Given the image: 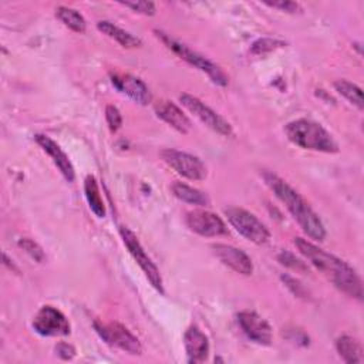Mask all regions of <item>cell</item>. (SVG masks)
I'll list each match as a JSON object with an SVG mask.
<instances>
[{
	"mask_svg": "<svg viewBox=\"0 0 364 364\" xmlns=\"http://www.w3.org/2000/svg\"><path fill=\"white\" fill-rule=\"evenodd\" d=\"M294 245L299 252L307 260H310V263L318 269L337 289L358 300L363 297L361 280L354 269L350 267L346 262L331 253H327L306 239L296 237Z\"/></svg>",
	"mask_w": 364,
	"mask_h": 364,
	"instance_id": "6da1fadb",
	"label": "cell"
},
{
	"mask_svg": "<svg viewBox=\"0 0 364 364\" xmlns=\"http://www.w3.org/2000/svg\"><path fill=\"white\" fill-rule=\"evenodd\" d=\"M266 185L273 191L277 199L287 208L294 220L303 229V232L314 239L323 240L326 237V229L318 215L309 206V203L282 178L272 172L263 173Z\"/></svg>",
	"mask_w": 364,
	"mask_h": 364,
	"instance_id": "7a4b0ae2",
	"label": "cell"
},
{
	"mask_svg": "<svg viewBox=\"0 0 364 364\" xmlns=\"http://www.w3.org/2000/svg\"><path fill=\"white\" fill-rule=\"evenodd\" d=\"M287 138L303 149H311L318 152H337L338 146L333 136L317 122L310 119H294L284 128Z\"/></svg>",
	"mask_w": 364,
	"mask_h": 364,
	"instance_id": "3957f363",
	"label": "cell"
},
{
	"mask_svg": "<svg viewBox=\"0 0 364 364\" xmlns=\"http://www.w3.org/2000/svg\"><path fill=\"white\" fill-rule=\"evenodd\" d=\"M156 37L169 48L172 50L176 55H179L182 60H185L188 64L196 67L198 70L206 73L209 75V78L218 84V85H228V75L223 73V70L220 67H218L215 63H212L210 60L205 58L203 55H200L199 53L193 51L192 48H189L186 44L179 43L176 40H173L172 37H169L166 33L155 30Z\"/></svg>",
	"mask_w": 364,
	"mask_h": 364,
	"instance_id": "277c9868",
	"label": "cell"
},
{
	"mask_svg": "<svg viewBox=\"0 0 364 364\" xmlns=\"http://www.w3.org/2000/svg\"><path fill=\"white\" fill-rule=\"evenodd\" d=\"M230 225L247 240L263 245L269 240V229L250 212L240 208H229L225 210Z\"/></svg>",
	"mask_w": 364,
	"mask_h": 364,
	"instance_id": "5b68a950",
	"label": "cell"
},
{
	"mask_svg": "<svg viewBox=\"0 0 364 364\" xmlns=\"http://www.w3.org/2000/svg\"><path fill=\"white\" fill-rule=\"evenodd\" d=\"M94 328L98 336L109 346L121 348L129 354H141L142 346L139 340L121 323L111 321V323H101L95 321Z\"/></svg>",
	"mask_w": 364,
	"mask_h": 364,
	"instance_id": "8992f818",
	"label": "cell"
},
{
	"mask_svg": "<svg viewBox=\"0 0 364 364\" xmlns=\"http://www.w3.org/2000/svg\"><path fill=\"white\" fill-rule=\"evenodd\" d=\"M164 162L176 173L191 181H202L208 175L205 164L195 155L178 149H164L161 152Z\"/></svg>",
	"mask_w": 364,
	"mask_h": 364,
	"instance_id": "52a82bcc",
	"label": "cell"
},
{
	"mask_svg": "<svg viewBox=\"0 0 364 364\" xmlns=\"http://www.w3.org/2000/svg\"><path fill=\"white\" fill-rule=\"evenodd\" d=\"M119 235L122 237L124 245L127 246L128 252L131 253V256L134 257V260L139 264V267L144 270L145 276L148 277V280L151 282V284L159 291L164 293V286H162V279L159 274L158 267L155 266V263L151 260V257L146 255V252L144 250V247L141 246L139 240L136 239L135 233L131 232L128 228L125 226H119Z\"/></svg>",
	"mask_w": 364,
	"mask_h": 364,
	"instance_id": "ba28073f",
	"label": "cell"
},
{
	"mask_svg": "<svg viewBox=\"0 0 364 364\" xmlns=\"http://www.w3.org/2000/svg\"><path fill=\"white\" fill-rule=\"evenodd\" d=\"M182 105L185 108H188L196 118H199L206 127H209L210 129H213L215 132L225 135V136H230L232 135V127L230 124L220 117L218 112H215L212 108H209L208 105H205L199 98L191 95V94H182L179 97Z\"/></svg>",
	"mask_w": 364,
	"mask_h": 364,
	"instance_id": "9c48e42d",
	"label": "cell"
},
{
	"mask_svg": "<svg viewBox=\"0 0 364 364\" xmlns=\"http://www.w3.org/2000/svg\"><path fill=\"white\" fill-rule=\"evenodd\" d=\"M33 328L36 333L54 337L70 334V323L67 317L53 306H43L33 318Z\"/></svg>",
	"mask_w": 364,
	"mask_h": 364,
	"instance_id": "30bf717a",
	"label": "cell"
},
{
	"mask_svg": "<svg viewBox=\"0 0 364 364\" xmlns=\"http://www.w3.org/2000/svg\"><path fill=\"white\" fill-rule=\"evenodd\" d=\"M188 228L200 236H220L228 233L223 220L208 210H192L186 213Z\"/></svg>",
	"mask_w": 364,
	"mask_h": 364,
	"instance_id": "8fae6325",
	"label": "cell"
},
{
	"mask_svg": "<svg viewBox=\"0 0 364 364\" xmlns=\"http://www.w3.org/2000/svg\"><path fill=\"white\" fill-rule=\"evenodd\" d=\"M237 323L243 333L255 343L269 346L272 341V328L269 323L255 311H240L237 314Z\"/></svg>",
	"mask_w": 364,
	"mask_h": 364,
	"instance_id": "7c38bea8",
	"label": "cell"
},
{
	"mask_svg": "<svg viewBox=\"0 0 364 364\" xmlns=\"http://www.w3.org/2000/svg\"><path fill=\"white\" fill-rule=\"evenodd\" d=\"M111 82L118 91L128 95L131 100H134L141 105H146L152 100L151 91L145 85V82L131 74L114 73L111 74Z\"/></svg>",
	"mask_w": 364,
	"mask_h": 364,
	"instance_id": "4fadbf2b",
	"label": "cell"
},
{
	"mask_svg": "<svg viewBox=\"0 0 364 364\" xmlns=\"http://www.w3.org/2000/svg\"><path fill=\"white\" fill-rule=\"evenodd\" d=\"M213 253L216 255V257L228 267H230L232 270H235L236 273L249 276L253 272V263L250 260V257L240 249L229 246V245H223V243H216L212 246Z\"/></svg>",
	"mask_w": 364,
	"mask_h": 364,
	"instance_id": "5bb4252c",
	"label": "cell"
},
{
	"mask_svg": "<svg viewBox=\"0 0 364 364\" xmlns=\"http://www.w3.org/2000/svg\"><path fill=\"white\" fill-rule=\"evenodd\" d=\"M34 138H36V142L43 148V151L50 155V158L53 159V162L58 168V171L63 173V176L68 182H73L75 178L73 164L68 159V156L64 154V151L57 145V142H54L47 135H41V134H37Z\"/></svg>",
	"mask_w": 364,
	"mask_h": 364,
	"instance_id": "9a60e30c",
	"label": "cell"
},
{
	"mask_svg": "<svg viewBox=\"0 0 364 364\" xmlns=\"http://www.w3.org/2000/svg\"><path fill=\"white\" fill-rule=\"evenodd\" d=\"M155 114L161 119H164L166 124H169L172 128H175L176 131H179L182 134H186L192 127L189 118L172 101H168V100L158 101L155 104Z\"/></svg>",
	"mask_w": 364,
	"mask_h": 364,
	"instance_id": "2e32d148",
	"label": "cell"
},
{
	"mask_svg": "<svg viewBox=\"0 0 364 364\" xmlns=\"http://www.w3.org/2000/svg\"><path fill=\"white\" fill-rule=\"evenodd\" d=\"M183 344L189 363H202L206 360L209 353V341L198 327H189L185 331Z\"/></svg>",
	"mask_w": 364,
	"mask_h": 364,
	"instance_id": "e0dca14e",
	"label": "cell"
},
{
	"mask_svg": "<svg viewBox=\"0 0 364 364\" xmlns=\"http://www.w3.org/2000/svg\"><path fill=\"white\" fill-rule=\"evenodd\" d=\"M97 28L104 33L105 36L114 38L115 41H118L122 47H127V48H134V47H138L141 46V40L138 37H135L134 34L119 28L118 26L112 24L111 21H107V20H101L97 23Z\"/></svg>",
	"mask_w": 364,
	"mask_h": 364,
	"instance_id": "ac0fdd59",
	"label": "cell"
},
{
	"mask_svg": "<svg viewBox=\"0 0 364 364\" xmlns=\"http://www.w3.org/2000/svg\"><path fill=\"white\" fill-rule=\"evenodd\" d=\"M336 348L340 354V357L346 363H363L364 355H363V347L360 341L350 336H341L336 341Z\"/></svg>",
	"mask_w": 364,
	"mask_h": 364,
	"instance_id": "d6986e66",
	"label": "cell"
},
{
	"mask_svg": "<svg viewBox=\"0 0 364 364\" xmlns=\"http://www.w3.org/2000/svg\"><path fill=\"white\" fill-rule=\"evenodd\" d=\"M84 192H85V198H87L90 209L95 213V216L104 218L105 216V206H104L102 198L100 195L98 183H97L94 176L88 175L85 178V181H84Z\"/></svg>",
	"mask_w": 364,
	"mask_h": 364,
	"instance_id": "ffe728a7",
	"label": "cell"
},
{
	"mask_svg": "<svg viewBox=\"0 0 364 364\" xmlns=\"http://www.w3.org/2000/svg\"><path fill=\"white\" fill-rule=\"evenodd\" d=\"M55 16L64 26H67L73 31H77V33L85 31V27H87L85 20L77 10L65 7V6H60L55 10Z\"/></svg>",
	"mask_w": 364,
	"mask_h": 364,
	"instance_id": "44dd1931",
	"label": "cell"
},
{
	"mask_svg": "<svg viewBox=\"0 0 364 364\" xmlns=\"http://www.w3.org/2000/svg\"><path fill=\"white\" fill-rule=\"evenodd\" d=\"M172 193L178 199H181L186 203H192V205H208V202H209L203 192H200L192 186H188L182 182H175L172 185Z\"/></svg>",
	"mask_w": 364,
	"mask_h": 364,
	"instance_id": "7402d4cb",
	"label": "cell"
},
{
	"mask_svg": "<svg viewBox=\"0 0 364 364\" xmlns=\"http://www.w3.org/2000/svg\"><path fill=\"white\" fill-rule=\"evenodd\" d=\"M334 90L343 95L350 104L355 105L358 109H363V91L355 84L347 80H337L334 84Z\"/></svg>",
	"mask_w": 364,
	"mask_h": 364,
	"instance_id": "603a6c76",
	"label": "cell"
},
{
	"mask_svg": "<svg viewBox=\"0 0 364 364\" xmlns=\"http://www.w3.org/2000/svg\"><path fill=\"white\" fill-rule=\"evenodd\" d=\"M284 43L276 38H259L257 41H255L250 47V51L256 55H263L266 53H270L279 47H283Z\"/></svg>",
	"mask_w": 364,
	"mask_h": 364,
	"instance_id": "cb8c5ba5",
	"label": "cell"
},
{
	"mask_svg": "<svg viewBox=\"0 0 364 364\" xmlns=\"http://www.w3.org/2000/svg\"><path fill=\"white\" fill-rule=\"evenodd\" d=\"M18 246H20L23 250H26V252H27L34 260H37V262H43V260L46 259L43 249H41L34 240H31V239H28V237L20 239V240H18Z\"/></svg>",
	"mask_w": 364,
	"mask_h": 364,
	"instance_id": "d4e9b609",
	"label": "cell"
},
{
	"mask_svg": "<svg viewBox=\"0 0 364 364\" xmlns=\"http://www.w3.org/2000/svg\"><path fill=\"white\" fill-rule=\"evenodd\" d=\"M105 119H107V124H108V128H109L111 132H117L121 128L122 117H121V112H119V109L117 107L107 105V108H105Z\"/></svg>",
	"mask_w": 364,
	"mask_h": 364,
	"instance_id": "484cf974",
	"label": "cell"
},
{
	"mask_svg": "<svg viewBox=\"0 0 364 364\" xmlns=\"http://www.w3.org/2000/svg\"><path fill=\"white\" fill-rule=\"evenodd\" d=\"M121 4L145 16H152L155 13V4L152 1H121Z\"/></svg>",
	"mask_w": 364,
	"mask_h": 364,
	"instance_id": "4316f807",
	"label": "cell"
},
{
	"mask_svg": "<svg viewBox=\"0 0 364 364\" xmlns=\"http://www.w3.org/2000/svg\"><path fill=\"white\" fill-rule=\"evenodd\" d=\"M55 353L63 360H71L75 355V348L68 343H58L55 346Z\"/></svg>",
	"mask_w": 364,
	"mask_h": 364,
	"instance_id": "83f0119b",
	"label": "cell"
},
{
	"mask_svg": "<svg viewBox=\"0 0 364 364\" xmlns=\"http://www.w3.org/2000/svg\"><path fill=\"white\" fill-rule=\"evenodd\" d=\"M266 4L274 9L284 10L287 13H296L297 10H300V4L294 1H266Z\"/></svg>",
	"mask_w": 364,
	"mask_h": 364,
	"instance_id": "f1b7e54d",
	"label": "cell"
}]
</instances>
